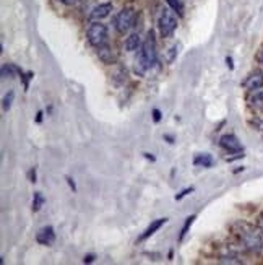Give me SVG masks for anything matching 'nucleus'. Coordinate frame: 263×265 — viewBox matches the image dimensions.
Here are the masks:
<instances>
[{
	"instance_id": "1",
	"label": "nucleus",
	"mask_w": 263,
	"mask_h": 265,
	"mask_svg": "<svg viewBox=\"0 0 263 265\" xmlns=\"http://www.w3.org/2000/svg\"><path fill=\"white\" fill-rule=\"evenodd\" d=\"M158 60V52H156V41H154V34L153 31H148V36L144 38L143 46L140 49V57L136 60V70L138 74L143 75L144 70H148L151 67H154V64Z\"/></svg>"
},
{
	"instance_id": "2",
	"label": "nucleus",
	"mask_w": 263,
	"mask_h": 265,
	"mask_svg": "<svg viewBox=\"0 0 263 265\" xmlns=\"http://www.w3.org/2000/svg\"><path fill=\"white\" fill-rule=\"evenodd\" d=\"M238 226L239 230L236 231V234L240 238L244 248L254 252H260L263 249V236L260 234V231L247 223H239Z\"/></svg>"
},
{
	"instance_id": "3",
	"label": "nucleus",
	"mask_w": 263,
	"mask_h": 265,
	"mask_svg": "<svg viewBox=\"0 0 263 265\" xmlns=\"http://www.w3.org/2000/svg\"><path fill=\"white\" fill-rule=\"evenodd\" d=\"M86 38H88V42L93 48H100V46H102V44H108V38H109L108 26L100 22L91 23L88 28Z\"/></svg>"
},
{
	"instance_id": "4",
	"label": "nucleus",
	"mask_w": 263,
	"mask_h": 265,
	"mask_svg": "<svg viewBox=\"0 0 263 265\" xmlns=\"http://www.w3.org/2000/svg\"><path fill=\"white\" fill-rule=\"evenodd\" d=\"M135 10L130 8V7H126L122 8L119 14L116 15V20H114V24H116V30L119 31V33L126 34L127 31L134 26V22H135Z\"/></svg>"
},
{
	"instance_id": "5",
	"label": "nucleus",
	"mask_w": 263,
	"mask_h": 265,
	"mask_svg": "<svg viewBox=\"0 0 263 265\" xmlns=\"http://www.w3.org/2000/svg\"><path fill=\"white\" fill-rule=\"evenodd\" d=\"M158 26H160V33L162 38H169L170 34H172L177 28V18L174 15V12H170L169 8H164L161 12Z\"/></svg>"
},
{
	"instance_id": "6",
	"label": "nucleus",
	"mask_w": 263,
	"mask_h": 265,
	"mask_svg": "<svg viewBox=\"0 0 263 265\" xmlns=\"http://www.w3.org/2000/svg\"><path fill=\"white\" fill-rule=\"evenodd\" d=\"M220 146L222 150H226L229 153H240L242 152V144L239 138L232 134H226L220 138Z\"/></svg>"
},
{
	"instance_id": "7",
	"label": "nucleus",
	"mask_w": 263,
	"mask_h": 265,
	"mask_svg": "<svg viewBox=\"0 0 263 265\" xmlns=\"http://www.w3.org/2000/svg\"><path fill=\"white\" fill-rule=\"evenodd\" d=\"M242 86H244L246 90H248V92H255V90H260L263 88V72L262 70H254V72H250L247 75V78L244 80V83H242Z\"/></svg>"
},
{
	"instance_id": "8",
	"label": "nucleus",
	"mask_w": 263,
	"mask_h": 265,
	"mask_svg": "<svg viewBox=\"0 0 263 265\" xmlns=\"http://www.w3.org/2000/svg\"><path fill=\"white\" fill-rule=\"evenodd\" d=\"M96 54H98V57H100V60L102 64H106V66H112V64H116V54L109 44H102V46L96 48Z\"/></svg>"
},
{
	"instance_id": "9",
	"label": "nucleus",
	"mask_w": 263,
	"mask_h": 265,
	"mask_svg": "<svg viewBox=\"0 0 263 265\" xmlns=\"http://www.w3.org/2000/svg\"><path fill=\"white\" fill-rule=\"evenodd\" d=\"M36 241L39 244H42V246H50L52 242L56 241V231L52 226H44V228H41L38 231V234H36Z\"/></svg>"
},
{
	"instance_id": "10",
	"label": "nucleus",
	"mask_w": 263,
	"mask_h": 265,
	"mask_svg": "<svg viewBox=\"0 0 263 265\" xmlns=\"http://www.w3.org/2000/svg\"><path fill=\"white\" fill-rule=\"evenodd\" d=\"M110 12H112V4H110V2L100 4V5H96L93 10H91V18L100 22V20H102V18L109 16Z\"/></svg>"
},
{
	"instance_id": "11",
	"label": "nucleus",
	"mask_w": 263,
	"mask_h": 265,
	"mask_svg": "<svg viewBox=\"0 0 263 265\" xmlns=\"http://www.w3.org/2000/svg\"><path fill=\"white\" fill-rule=\"evenodd\" d=\"M166 223H168V218H158V220H154V222H151V224L148 226L146 230H144L143 234L138 238V241H144V239H148L150 236H153L154 232L160 230L162 224H166Z\"/></svg>"
},
{
	"instance_id": "12",
	"label": "nucleus",
	"mask_w": 263,
	"mask_h": 265,
	"mask_svg": "<svg viewBox=\"0 0 263 265\" xmlns=\"http://www.w3.org/2000/svg\"><path fill=\"white\" fill-rule=\"evenodd\" d=\"M143 46V42H142V38L138 33H134V34H130L127 40H126V49L128 50V52H135V50H140Z\"/></svg>"
},
{
	"instance_id": "13",
	"label": "nucleus",
	"mask_w": 263,
	"mask_h": 265,
	"mask_svg": "<svg viewBox=\"0 0 263 265\" xmlns=\"http://www.w3.org/2000/svg\"><path fill=\"white\" fill-rule=\"evenodd\" d=\"M194 164L200 168H212L213 166V158L208 153H200L194 158Z\"/></svg>"
},
{
	"instance_id": "14",
	"label": "nucleus",
	"mask_w": 263,
	"mask_h": 265,
	"mask_svg": "<svg viewBox=\"0 0 263 265\" xmlns=\"http://www.w3.org/2000/svg\"><path fill=\"white\" fill-rule=\"evenodd\" d=\"M248 102H250V106L262 109L263 108V90L260 88V90L252 92V94L248 96Z\"/></svg>"
},
{
	"instance_id": "15",
	"label": "nucleus",
	"mask_w": 263,
	"mask_h": 265,
	"mask_svg": "<svg viewBox=\"0 0 263 265\" xmlns=\"http://www.w3.org/2000/svg\"><path fill=\"white\" fill-rule=\"evenodd\" d=\"M20 68H16L13 64H5L2 67V76L4 78H12V76H15V72H18Z\"/></svg>"
},
{
	"instance_id": "16",
	"label": "nucleus",
	"mask_w": 263,
	"mask_h": 265,
	"mask_svg": "<svg viewBox=\"0 0 263 265\" xmlns=\"http://www.w3.org/2000/svg\"><path fill=\"white\" fill-rule=\"evenodd\" d=\"M44 197H42V194L41 192H36L34 194V197H32V212H39L41 210V206L44 205Z\"/></svg>"
},
{
	"instance_id": "17",
	"label": "nucleus",
	"mask_w": 263,
	"mask_h": 265,
	"mask_svg": "<svg viewBox=\"0 0 263 265\" xmlns=\"http://www.w3.org/2000/svg\"><path fill=\"white\" fill-rule=\"evenodd\" d=\"M166 2H168L169 7L176 12V14H179V15L184 14V5H182L180 0H166Z\"/></svg>"
},
{
	"instance_id": "18",
	"label": "nucleus",
	"mask_w": 263,
	"mask_h": 265,
	"mask_svg": "<svg viewBox=\"0 0 263 265\" xmlns=\"http://www.w3.org/2000/svg\"><path fill=\"white\" fill-rule=\"evenodd\" d=\"M13 100H15V92H8L5 94V98H4V111H8V109L12 108Z\"/></svg>"
},
{
	"instance_id": "19",
	"label": "nucleus",
	"mask_w": 263,
	"mask_h": 265,
	"mask_svg": "<svg viewBox=\"0 0 263 265\" xmlns=\"http://www.w3.org/2000/svg\"><path fill=\"white\" fill-rule=\"evenodd\" d=\"M179 54V50H177V46H172L170 49H168V52H166V60L170 64V62H174L176 59V56Z\"/></svg>"
},
{
	"instance_id": "20",
	"label": "nucleus",
	"mask_w": 263,
	"mask_h": 265,
	"mask_svg": "<svg viewBox=\"0 0 263 265\" xmlns=\"http://www.w3.org/2000/svg\"><path fill=\"white\" fill-rule=\"evenodd\" d=\"M194 220H195V215H192V216H188L187 220H186V224H184V228H182V232H180V239H184V236L187 234V231H188V228L192 226V223H194Z\"/></svg>"
},
{
	"instance_id": "21",
	"label": "nucleus",
	"mask_w": 263,
	"mask_h": 265,
	"mask_svg": "<svg viewBox=\"0 0 263 265\" xmlns=\"http://www.w3.org/2000/svg\"><path fill=\"white\" fill-rule=\"evenodd\" d=\"M220 262H222V264H242V260H238L236 257H221Z\"/></svg>"
},
{
	"instance_id": "22",
	"label": "nucleus",
	"mask_w": 263,
	"mask_h": 265,
	"mask_svg": "<svg viewBox=\"0 0 263 265\" xmlns=\"http://www.w3.org/2000/svg\"><path fill=\"white\" fill-rule=\"evenodd\" d=\"M190 192H194V187H190V189H186V190H182L179 196H176V200H180L182 197H186L187 194H190Z\"/></svg>"
},
{
	"instance_id": "23",
	"label": "nucleus",
	"mask_w": 263,
	"mask_h": 265,
	"mask_svg": "<svg viewBox=\"0 0 263 265\" xmlns=\"http://www.w3.org/2000/svg\"><path fill=\"white\" fill-rule=\"evenodd\" d=\"M255 59H257L258 64H262V66H263V46L258 49V52H257V56H255Z\"/></svg>"
},
{
	"instance_id": "24",
	"label": "nucleus",
	"mask_w": 263,
	"mask_h": 265,
	"mask_svg": "<svg viewBox=\"0 0 263 265\" xmlns=\"http://www.w3.org/2000/svg\"><path fill=\"white\" fill-rule=\"evenodd\" d=\"M254 127L257 128L258 132L263 134V119H262V120H255V122H254Z\"/></svg>"
},
{
	"instance_id": "25",
	"label": "nucleus",
	"mask_w": 263,
	"mask_h": 265,
	"mask_svg": "<svg viewBox=\"0 0 263 265\" xmlns=\"http://www.w3.org/2000/svg\"><path fill=\"white\" fill-rule=\"evenodd\" d=\"M60 4H64V5H68V7H72V5H76L80 0H58Z\"/></svg>"
},
{
	"instance_id": "26",
	"label": "nucleus",
	"mask_w": 263,
	"mask_h": 265,
	"mask_svg": "<svg viewBox=\"0 0 263 265\" xmlns=\"http://www.w3.org/2000/svg\"><path fill=\"white\" fill-rule=\"evenodd\" d=\"M153 119H154L156 122L161 120V111H160V109H154V111H153Z\"/></svg>"
},
{
	"instance_id": "27",
	"label": "nucleus",
	"mask_w": 263,
	"mask_h": 265,
	"mask_svg": "<svg viewBox=\"0 0 263 265\" xmlns=\"http://www.w3.org/2000/svg\"><path fill=\"white\" fill-rule=\"evenodd\" d=\"M31 182H36V170H31Z\"/></svg>"
},
{
	"instance_id": "28",
	"label": "nucleus",
	"mask_w": 263,
	"mask_h": 265,
	"mask_svg": "<svg viewBox=\"0 0 263 265\" xmlns=\"http://www.w3.org/2000/svg\"><path fill=\"white\" fill-rule=\"evenodd\" d=\"M93 256H88V257H84V262H93Z\"/></svg>"
},
{
	"instance_id": "29",
	"label": "nucleus",
	"mask_w": 263,
	"mask_h": 265,
	"mask_svg": "<svg viewBox=\"0 0 263 265\" xmlns=\"http://www.w3.org/2000/svg\"><path fill=\"white\" fill-rule=\"evenodd\" d=\"M67 180H68V184H70V187H72V189L75 190V182H72V179H70V178H67Z\"/></svg>"
},
{
	"instance_id": "30",
	"label": "nucleus",
	"mask_w": 263,
	"mask_h": 265,
	"mask_svg": "<svg viewBox=\"0 0 263 265\" xmlns=\"http://www.w3.org/2000/svg\"><path fill=\"white\" fill-rule=\"evenodd\" d=\"M41 119H42V112H39L38 114V122H41Z\"/></svg>"
}]
</instances>
